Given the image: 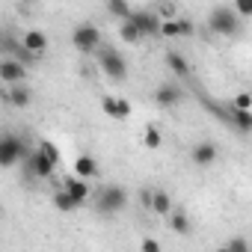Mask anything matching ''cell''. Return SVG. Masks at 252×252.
Listing matches in <instances>:
<instances>
[{
    "label": "cell",
    "instance_id": "1",
    "mask_svg": "<svg viewBox=\"0 0 252 252\" xmlns=\"http://www.w3.org/2000/svg\"><path fill=\"white\" fill-rule=\"evenodd\" d=\"M125 205H128V190L122 184H107V187L95 190V211L98 214L113 217V214L125 211Z\"/></svg>",
    "mask_w": 252,
    "mask_h": 252
},
{
    "label": "cell",
    "instance_id": "2",
    "mask_svg": "<svg viewBox=\"0 0 252 252\" xmlns=\"http://www.w3.org/2000/svg\"><path fill=\"white\" fill-rule=\"evenodd\" d=\"M240 24H243V21L234 15L231 6H217V9H211V15H208V30L217 33V36H237V33H240Z\"/></svg>",
    "mask_w": 252,
    "mask_h": 252
},
{
    "label": "cell",
    "instance_id": "3",
    "mask_svg": "<svg viewBox=\"0 0 252 252\" xmlns=\"http://www.w3.org/2000/svg\"><path fill=\"white\" fill-rule=\"evenodd\" d=\"M27 155H30V152H27V143H24L21 137H15V134L0 137V166H3V169L24 163Z\"/></svg>",
    "mask_w": 252,
    "mask_h": 252
},
{
    "label": "cell",
    "instance_id": "4",
    "mask_svg": "<svg viewBox=\"0 0 252 252\" xmlns=\"http://www.w3.org/2000/svg\"><path fill=\"white\" fill-rule=\"evenodd\" d=\"M98 65L113 80H125V77H128V63H125V57L116 48H101L98 51Z\"/></svg>",
    "mask_w": 252,
    "mask_h": 252
},
{
    "label": "cell",
    "instance_id": "5",
    "mask_svg": "<svg viewBox=\"0 0 252 252\" xmlns=\"http://www.w3.org/2000/svg\"><path fill=\"white\" fill-rule=\"evenodd\" d=\"M71 45L80 51V54H92V51H98L101 48V30L95 27V24H77L74 27V33H71Z\"/></svg>",
    "mask_w": 252,
    "mask_h": 252
},
{
    "label": "cell",
    "instance_id": "6",
    "mask_svg": "<svg viewBox=\"0 0 252 252\" xmlns=\"http://www.w3.org/2000/svg\"><path fill=\"white\" fill-rule=\"evenodd\" d=\"M128 24H134L140 30V36H158V30H160V21L152 9H131Z\"/></svg>",
    "mask_w": 252,
    "mask_h": 252
},
{
    "label": "cell",
    "instance_id": "7",
    "mask_svg": "<svg viewBox=\"0 0 252 252\" xmlns=\"http://www.w3.org/2000/svg\"><path fill=\"white\" fill-rule=\"evenodd\" d=\"M54 169H57V166H54L48 158H42L36 149L24 158V172H27L30 178H51V175H54Z\"/></svg>",
    "mask_w": 252,
    "mask_h": 252
},
{
    "label": "cell",
    "instance_id": "8",
    "mask_svg": "<svg viewBox=\"0 0 252 252\" xmlns=\"http://www.w3.org/2000/svg\"><path fill=\"white\" fill-rule=\"evenodd\" d=\"M160 36H166V39H178V36H193L196 33V24L190 21V18H184V15H175L172 21H160V30H158Z\"/></svg>",
    "mask_w": 252,
    "mask_h": 252
},
{
    "label": "cell",
    "instance_id": "9",
    "mask_svg": "<svg viewBox=\"0 0 252 252\" xmlns=\"http://www.w3.org/2000/svg\"><path fill=\"white\" fill-rule=\"evenodd\" d=\"M217 158H220V149H217V143H211V140H202V143H196L193 146V163L196 166H214L217 163Z\"/></svg>",
    "mask_w": 252,
    "mask_h": 252
},
{
    "label": "cell",
    "instance_id": "10",
    "mask_svg": "<svg viewBox=\"0 0 252 252\" xmlns=\"http://www.w3.org/2000/svg\"><path fill=\"white\" fill-rule=\"evenodd\" d=\"M101 110H104L110 119H116V122L131 119V104L125 101V98H116V95H107V98L101 101Z\"/></svg>",
    "mask_w": 252,
    "mask_h": 252
},
{
    "label": "cell",
    "instance_id": "11",
    "mask_svg": "<svg viewBox=\"0 0 252 252\" xmlns=\"http://www.w3.org/2000/svg\"><path fill=\"white\" fill-rule=\"evenodd\" d=\"M181 98H184V92H181L178 83H160L155 89V104L158 107H175V104H181Z\"/></svg>",
    "mask_w": 252,
    "mask_h": 252
},
{
    "label": "cell",
    "instance_id": "12",
    "mask_svg": "<svg viewBox=\"0 0 252 252\" xmlns=\"http://www.w3.org/2000/svg\"><path fill=\"white\" fill-rule=\"evenodd\" d=\"M60 190H65L77 208H80V205H86V202H89V196H92L89 181H80V178H68V181H63V187H60Z\"/></svg>",
    "mask_w": 252,
    "mask_h": 252
},
{
    "label": "cell",
    "instance_id": "13",
    "mask_svg": "<svg viewBox=\"0 0 252 252\" xmlns=\"http://www.w3.org/2000/svg\"><path fill=\"white\" fill-rule=\"evenodd\" d=\"M21 48L30 54V57H42L48 51V36L42 30H27L24 39H21Z\"/></svg>",
    "mask_w": 252,
    "mask_h": 252
},
{
    "label": "cell",
    "instance_id": "14",
    "mask_svg": "<svg viewBox=\"0 0 252 252\" xmlns=\"http://www.w3.org/2000/svg\"><path fill=\"white\" fill-rule=\"evenodd\" d=\"M24 65L21 63H15V60H3L0 63V80L3 83H9V86H18V83H24Z\"/></svg>",
    "mask_w": 252,
    "mask_h": 252
},
{
    "label": "cell",
    "instance_id": "15",
    "mask_svg": "<svg viewBox=\"0 0 252 252\" xmlns=\"http://www.w3.org/2000/svg\"><path fill=\"white\" fill-rule=\"evenodd\" d=\"M101 169H98V160L92 158V155H80L77 160H74V178H80V181H89V178H95Z\"/></svg>",
    "mask_w": 252,
    "mask_h": 252
},
{
    "label": "cell",
    "instance_id": "16",
    "mask_svg": "<svg viewBox=\"0 0 252 252\" xmlns=\"http://www.w3.org/2000/svg\"><path fill=\"white\" fill-rule=\"evenodd\" d=\"M158 217H169L172 214V199L166 190H152V205H149Z\"/></svg>",
    "mask_w": 252,
    "mask_h": 252
},
{
    "label": "cell",
    "instance_id": "17",
    "mask_svg": "<svg viewBox=\"0 0 252 252\" xmlns=\"http://www.w3.org/2000/svg\"><path fill=\"white\" fill-rule=\"evenodd\" d=\"M225 122H231L240 134H249L252 131V113H246V110H228L225 113Z\"/></svg>",
    "mask_w": 252,
    "mask_h": 252
},
{
    "label": "cell",
    "instance_id": "18",
    "mask_svg": "<svg viewBox=\"0 0 252 252\" xmlns=\"http://www.w3.org/2000/svg\"><path fill=\"white\" fill-rule=\"evenodd\" d=\"M166 65L178 74V77H190V60L184 57V54H178V51H169L166 54Z\"/></svg>",
    "mask_w": 252,
    "mask_h": 252
},
{
    "label": "cell",
    "instance_id": "19",
    "mask_svg": "<svg viewBox=\"0 0 252 252\" xmlns=\"http://www.w3.org/2000/svg\"><path fill=\"white\" fill-rule=\"evenodd\" d=\"M6 101H9L12 107H27V104L33 101V92H30L24 83H18V86H9V92H6Z\"/></svg>",
    "mask_w": 252,
    "mask_h": 252
},
{
    "label": "cell",
    "instance_id": "20",
    "mask_svg": "<svg viewBox=\"0 0 252 252\" xmlns=\"http://www.w3.org/2000/svg\"><path fill=\"white\" fill-rule=\"evenodd\" d=\"M169 225H172V231H175V234H190V228H193V225H190L187 211H181V208H178V211L172 208V214H169Z\"/></svg>",
    "mask_w": 252,
    "mask_h": 252
},
{
    "label": "cell",
    "instance_id": "21",
    "mask_svg": "<svg viewBox=\"0 0 252 252\" xmlns=\"http://www.w3.org/2000/svg\"><path fill=\"white\" fill-rule=\"evenodd\" d=\"M36 152H39L42 158H48L54 166H60V149H57L51 140H39V143H36Z\"/></svg>",
    "mask_w": 252,
    "mask_h": 252
},
{
    "label": "cell",
    "instance_id": "22",
    "mask_svg": "<svg viewBox=\"0 0 252 252\" xmlns=\"http://www.w3.org/2000/svg\"><path fill=\"white\" fill-rule=\"evenodd\" d=\"M107 15H113V18H119L125 24V21L131 18V6L122 3V0H110V3H107Z\"/></svg>",
    "mask_w": 252,
    "mask_h": 252
},
{
    "label": "cell",
    "instance_id": "23",
    "mask_svg": "<svg viewBox=\"0 0 252 252\" xmlns=\"http://www.w3.org/2000/svg\"><path fill=\"white\" fill-rule=\"evenodd\" d=\"M54 208H57V211H63V214H71V211H77V205L71 202V196H68L65 190H57V193H54Z\"/></svg>",
    "mask_w": 252,
    "mask_h": 252
},
{
    "label": "cell",
    "instance_id": "24",
    "mask_svg": "<svg viewBox=\"0 0 252 252\" xmlns=\"http://www.w3.org/2000/svg\"><path fill=\"white\" fill-rule=\"evenodd\" d=\"M143 143H146V149H160L163 137H160V131H158V125H149V128H146V134H143Z\"/></svg>",
    "mask_w": 252,
    "mask_h": 252
},
{
    "label": "cell",
    "instance_id": "25",
    "mask_svg": "<svg viewBox=\"0 0 252 252\" xmlns=\"http://www.w3.org/2000/svg\"><path fill=\"white\" fill-rule=\"evenodd\" d=\"M119 36H122V42H128V45H137V42L143 39V36H140V30H137L134 24H128V21L119 27Z\"/></svg>",
    "mask_w": 252,
    "mask_h": 252
},
{
    "label": "cell",
    "instance_id": "26",
    "mask_svg": "<svg viewBox=\"0 0 252 252\" xmlns=\"http://www.w3.org/2000/svg\"><path fill=\"white\" fill-rule=\"evenodd\" d=\"M231 110H246V113H252V95H249V92H237L234 101H231Z\"/></svg>",
    "mask_w": 252,
    "mask_h": 252
},
{
    "label": "cell",
    "instance_id": "27",
    "mask_svg": "<svg viewBox=\"0 0 252 252\" xmlns=\"http://www.w3.org/2000/svg\"><path fill=\"white\" fill-rule=\"evenodd\" d=\"M231 252H249V243H246V237H228V243H225Z\"/></svg>",
    "mask_w": 252,
    "mask_h": 252
},
{
    "label": "cell",
    "instance_id": "28",
    "mask_svg": "<svg viewBox=\"0 0 252 252\" xmlns=\"http://www.w3.org/2000/svg\"><path fill=\"white\" fill-rule=\"evenodd\" d=\"M140 252H163V249H160V243H158L155 237H143V243H140Z\"/></svg>",
    "mask_w": 252,
    "mask_h": 252
},
{
    "label": "cell",
    "instance_id": "29",
    "mask_svg": "<svg viewBox=\"0 0 252 252\" xmlns=\"http://www.w3.org/2000/svg\"><path fill=\"white\" fill-rule=\"evenodd\" d=\"M140 202H143L146 208L152 205V187H143V193H140Z\"/></svg>",
    "mask_w": 252,
    "mask_h": 252
},
{
    "label": "cell",
    "instance_id": "30",
    "mask_svg": "<svg viewBox=\"0 0 252 252\" xmlns=\"http://www.w3.org/2000/svg\"><path fill=\"white\" fill-rule=\"evenodd\" d=\"M217 252H231V249H228V246H220V249H217Z\"/></svg>",
    "mask_w": 252,
    "mask_h": 252
}]
</instances>
